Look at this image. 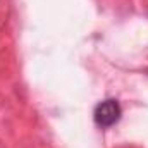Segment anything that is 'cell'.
Listing matches in <instances>:
<instances>
[{"label":"cell","mask_w":148,"mask_h":148,"mask_svg":"<svg viewBox=\"0 0 148 148\" xmlns=\"http://www.w3.org/2000/svg\"><path fill=\"white\" fill-rule=\"evenodd\" d=\"M93 115H95V122L100 127H110V126H114L121 119L122 109H121V105H119L117 100L109 98V100L100 102L95 107V114Z\"/></svg>","instance_id":"6da1fadb"}]
</instances>
